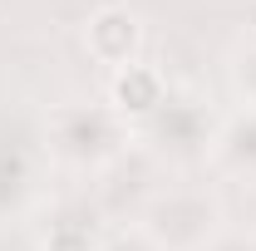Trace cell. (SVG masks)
Segmentation results:
<instances>
[{"label": "cell", "instance_id": "obj_1", "mask_svg": "<svg viewBox=\"0 0 256 251\" xmlns=\"http://www.w3.org/2000/svg\"><path fill=\"white\" fill-rule=\"evenodd\" d=\"M128 124L114 104H64L50 114V148L74 168H104L124 153Z\"/></svg>", "mask_w": 256, "mask_h": 251}, {"label": "cell", "instance_id": "obj_2", "mask_svg": "<svg viewBox=\"0 0 256 251\" xmlns=\"http://www.w3.org/2000/svg\"><path fill=\"white\" fill-rule=\"evenodd\" d=\"M217 232H222V207L202 188L158 192L143 212V236L158 251H202Z\"/></svg>", "mask_w": 256, "mask_h": 251}, {"label": "cell", "instance_id": "obj_3", "mask_svg": "<svg viewBox=\"0 0 256 251\" xmlns=\"http://www.w3.org/2000/svg\"><path fill=\"white\" fill-rule=\"evenodd\" d=\"M143 128H148V138H153L158 153L202 158V153H212L222 124H217V118L207 114V104H197V98H162L158 114H153Z\"/></svg>", "mask_w": 256, "mask_h": 251}, {"label": "cell", "instance_id": "obj_4", "mask_svg": "<svg viewBox=\"0 0 256 251\" xmlns=\"http://www.w3.org/2000/svg\"><path fill=\"white\" fill-rule=\"evenodd\" d=\"M138 40H143V30L128 10H98L94 25H89V50L114 69H128L138 60Z\"/></svg>", "mask_w": 256, "mask_h": 251}, {"label": "cell", "instance_id": "obj_5", "mask_svg": "<svg viewBox=\"0 0 256 251\" xmlns=\"http://www.w3.org/2000/svg\"><path fill=\"white\" fill-rule=\"evenodd\" d=\"M212 158H217V168L232 172V178H256V108L252 104L217 128Z\"/></svg>", "mask_w": 256, "mask_h": 251}, {"label": "cell", "instance_id": "obj_6", "mask_svg": "<svg viewBox=\"0 0 256 251\" xmlns=\"http://www.w3.org/2000/svg\"><path fill=\"white\" fill-rule=\"evenodd\" d=\"M34 197V168L20 153H0V217L25 212Z\"/></svg>", "mask_w": 256, "mask_h": 251}, {"label": "cell", "instance_id": "obj_7", "mask_svg": "<svg viewBox=\"0 0 256 251\" xmlns=\"http://www.w3.org/2000/svg\"><path fill=\"white\" fill-rule=\"evenodd\" d=\"M232 79H236V89L252 98V108H256V34L236 50V60H232Z\"/></svg>", "mask_w": 256, "mask_h": 251}, {"label": "cell", "instance_id": "obj_8", "mask_svg": "<svg viewBox=\"0 0 256 251\" xmlns=\"http://www.w3.org/2000/svg\"><path fill=\"white\" fill-rule=\"evenodd\" d=\"M202 251H256V232H217Z\"/></svg>", "mask_w": 256, "mask_h": 251}, {"label": "cell", "instance_id": "obj_9", "mask_svg": "<svg viewBox=\"0 0 256 251\" xmlns=\"http://www.w3.org/2000/svg\"><path fill=\"white\" fill-rule=\"evenodd\" d=\"M104 251H158V246H153V242H148V236L138 232L133 242H128V236H124V242H108V246H104Z\"/></svg>", "mask_w": 256, "mask_h": 251}]
</instances>
